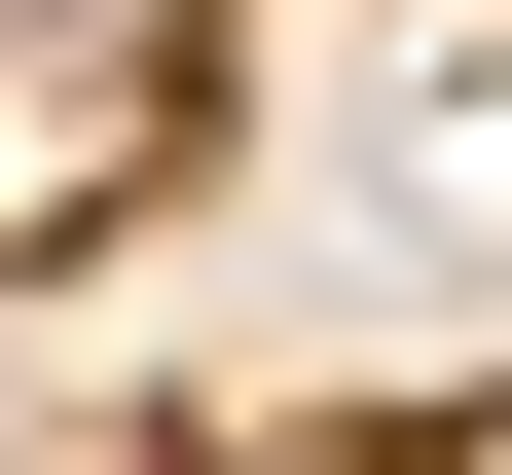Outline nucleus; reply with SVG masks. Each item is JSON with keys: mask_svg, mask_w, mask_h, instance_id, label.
<instances>
[{"mask_svg": "<svg viewBox=\"0 0 512 475\" xmlns=\"http://www.w3.org/2000/svg\"><path fill=\"white\" fill-rule=\"evenodd\" d=\"M183 147V0H0V220H110Z\"/></svg>", "mask_w": 512, "mask_h": 475, "instance_id": "obj_1", "label": "nucleus"}]
</instances>
